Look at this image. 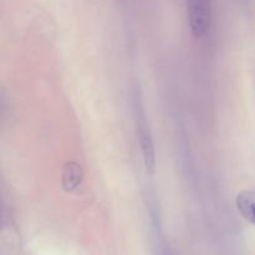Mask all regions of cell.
<instances>
[{"instance_id":"6da1fadb","label":"cell","mask_w":255,"mask_h":255,"mask_svg":"<svg viewBox=\"0 0 255 255\" xmlns=\"http://www.w3.org/2000/svg\"><path fill=\"white\" fill-rule=\"evenodd\" d=\"M213 0H187V12L192 34L202 37L208 32L212 24Z\"/></svg>"},{"instance_id":"7a4b0ae2","label":"cell","mask_w":255,"mask_h":255,"mask_svg":"<svg viewBox=\"0 0 255 255\" xmlns=\"http://www.w3.org/2000/svg\"><path fill=\"white\" fill-rule=\"evenodd\" d=\"M138 137L147 173L154 174V172H156V149H154L151 131H149L146 122H139L138 124Z\"/></svg>"},{"instance_id":"3957f363","label":"cell","mask_w":255,"mask_h":255,"mask_svg":"<svg viewBox=\"0 0 255 255\" xmlns=\"http://www.w3.org/2000/svg\"><path fill=\"white\" fill-rule=\"evenodd\" d=\"M236 203L242 216L255 226V189L241 192L237 196Z\"/></svg>"},{"instance_id":"277c9868","label":"cell","mask_w":255,"mask_h":255,"mask_svg":"<svg viewBox=\"0 0 255 255\" xmlns=\"http://www.w3.org/2000/svg\"><path fill=\"white\" fill-rule=\"evenodd\" d=\"M81 166L76 162H67L62 172V187L66 192H74L81 184L82 181Z\"/></svg>"}]
</instances>
